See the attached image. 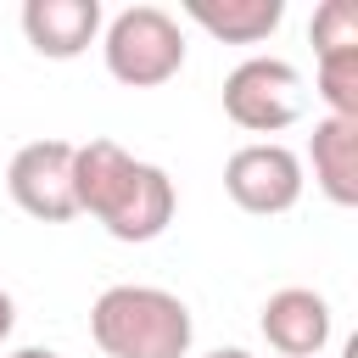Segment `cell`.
<instances>
[{
	"mask_svg": "<svg viewBox=\"0 0 358 358\" xmlns=\"http://www.w3.org/2000/svg\"><path fill=\"white\" fill-rule=\"evenodd\" d=\"M73 196H78V213L101 218V229L129 246L157 241L179 207L173 179L157 162L129 157L117 140H84L73 151Z\"/></svg>",
	"mask_w": 358,
	"mask_h": 358,
	"instance_id": "1",
	"label": "cell"
},
{
	"mask_svg": "<svg viewBox=\"0 0 358 358\" xmlns=\"http://www.w3.org/2000/svg\"><path fill=\"white\" fill-rule=\"evenodd\" d=\"M90 336L106 358H185L196 319L162 285H106L90 308Z\"/></svg>",
	"mask_w": 358,
	"mask_h": 358,
	"instance_id": "2",
	"label": "cell"
},
{
	"mask_svg": "<svg viewBox=\"0 0 358 358\" xmlns=\"http://www.w3.org/2000/svg\"><path fill=\"white\" fill-rule=\"evenodd\" d=\"M106 73L129 90H157L185 67V34L162 6H129L101 34Z\"/></svg>",
	"mask_w": 358,
	"mask_h": 358,
	"instance_id": "3",
	"label": "cell"
},
{
	"mask_svg": "<svg viewBox=\"0 0 358 358\" xmlns=\"http://www.w3.org/2000/svg\"><path fill=\"white\" fill-rule=\"evenodd\" d=\"M302 106H308L302 73L280 56H246L224 78V117L246 134H280L302 117Z\"/></svg>",
	"mask_w": 358,
	"mask_h": 358,
	"instance_id": "4",
	"label": "cell"
},
{
	"mask_svg": "<svg viewBox=\"0 0 358 358\" xmlns=\"http://www.w3.org/2000/svg\"><path fill=\"white\" fill-rule=\"evenodd\" d=\"M302 157L280 140H252L241 151H229L224 162V190L241 213H257V218H274V213H291L302 201Z\"/></svg>",
	"mask_w": 358,
	"mask_h": 358,
	"instance_id": "5",
	"label": "cell"
},
{
	"mask_svg": "<svg viewBox=\"0 0 358 358\" xmlns=\"http://www.w3.org/2000/svg\"><path fill=\"white\" fill-rule=\"evenodd\" d=\"M73 140H28L11 168H6V190L11 201L39 218V224H67L78 218V196H73Z\"/></svg>",
	"mask_w": 358,
	"mask_h": 358,
	"instance_id": "6",
	"label": "cell"
},
{
	"mask_svg": "<svg viewBox=\"0 0 358 358\" xmlns=\"http://www.w3.org/2000/svg\"><path fill=\"white\" fill-rule=\"evenodd\" d=\"M257 330L280 358H319L324 341H330V302L308 285H285L263 302Z\"/></svg>",
	"mask_w": 358,
	"mask_h": 358,
	"instance_id": "7",
	"label": "cell"
},
{
	"mask_svg": "<svg viewBox=\"0 0 358 358\" xmlns=\"http://www.w3.org/2000/svg\"><path fill=\"white\" fill-rule=\"evenodd\" d=\"M22 34L39 56L73 62L101 39V0H22Z\"/></svg>",
	"mask_w": 358,
	"mask_h": 358,
	"instance_id": "8",
	"label": "cell"
},
{
	"mask_svg": "<svg viewBox=\"0 0 358 358\" xmlns=\"http://www.w3.org/2000/svg\"><path fill=\"white\" fill-rule=\"evenodd\" d=\"M313 185L336 207H358V117H319L308 140Z\"/></svg>",
	"mask_w": 358,
	"mask_h": 358,
	"instance_id": "9",
	"label": "cell"
},
{
	"mask_svg": "<svg viewBox=\"0 0 358 358\" xmlns=\"http://www.w3.org/2000/svg\"><path fill=\"white\" fill-rule=\"evenodd\" d=\"M185 17L224 45H257L285 22V0H185Z\"/></svg>",
	"mask_w": 358,
	"mask_h": 358,
	"instance_id": "10",
	"label": "cell"
},
{
	"mask_svg": "<svg viewBox=\"0 0 358 358\" xmlns=\"http://www.w3.org/2000/svg\"><path fill=\"white\" fill-rule=\"evenodd\" d=\"M319 101L324 117H358V50L319 56Z\"/></svg>",
	"mask_w": 358,
	"mask_h": 358,
	"instance_id": "11",
	"label": "cell"
},
{
	"mask_svg": "<svg viewBox=\"0 0 358 358\" xmlns=\"http://www.w3.org/2000/svg\"><path fill=\"white\" fill-rule=\"evenodd\" d=\"M308 39H313V56H330V50H358V6L352 0H324L308 22Z\"/></svg>",
	"mask_w": 358,
	"mask_h": 358,
	"instance_id": "12",
	"label": "cell"
},
{
	"mask_svg": "<svg viewBox=\"0 0 358 358\" xmlns=\"http://www.w3.org/2000/svg\"><path fill=\"white\" fill-rule=\"evenodd\" d=\"M11 324H17V302H11V291H0V341L11 336Z\"/></svg>",
	"mask_w": 358,
	"mask_h": 358,
	"instance_id": "13",
	"label": "cell"
},
{
	"mask_svg": "<svg viewBox=\"0 0 358 358\" xmlns=\"http://www.w3.org/2000/svg\"><path fill=\"white\" fill-rule=\"evenodd\" d=\"M201 358H252L246 347H213V352H201Z\"/></svg>",
	"mask_w": 358,
	"mask_h": 358,
	"instance_id": "14",
	"label": "cell"
},
{
	"mask_svg": "<svg viewBox=\"0 0 358 358\" xmlns=\"http://www.w3.org/2000/svg\"><path fill=\"white\" fill-rule=\"evenodd\" d=\"M11 358H62V352H50V347H17Z\"/></svg>",
	"mask_w": 358,
	"mask_h": 358,
	"instance_id": "15",
	"label": "cell"
}]
</instances>
